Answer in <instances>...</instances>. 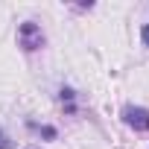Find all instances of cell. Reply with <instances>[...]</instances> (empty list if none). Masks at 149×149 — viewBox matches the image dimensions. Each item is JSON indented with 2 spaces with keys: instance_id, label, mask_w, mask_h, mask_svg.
<instances>
[{
  "instance_id": "6da1fadb",
  "label": "cell",
  "mask_w": 149,
  "mask_h": 149,
  "mask_svg": "<svg viewBox=\"0 0 149 149\" xmlns=\"http://www.w3.org/2000/svg\"><path fill=\"white\" fill-rule=\"evenodd\" d=\"M18 44H21L26 53L41 50V47H44V32H41V26H38L35 21H24V24L18 26Z\"/></svg>"
},
{
  "instance_id": "7a4b0ae2",
  "label": "cell",
  "mask_w": 149,
  "mask_h": 149,
  "mask_svg": "<svg viewBox=\"0 0 149 149\" xmlns=\"http://www.w3.org/2000/svg\"><path fill=\"white\" fill-rule=\"evenodd\" d=\"M123 120H126V126H132L134 132H149V108L126 105V108H123Z\"/></svg>"
},
{
  "instance_id": "3957f363",
  "label": "cell",
  "mask_w": 149,
  "mask_h": 149,
  "mask_svg": "<svg viewBox=\"0 0 149 149\" xmlns=\"http://www.w3.org/2000/svg\"><path fill=\"white\" fill-rule=\"evenodd\" d=\"M140 38H143V47H149V24L140 26Z\"/></svg>"
}]
</instances>
